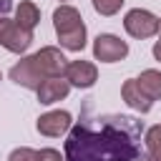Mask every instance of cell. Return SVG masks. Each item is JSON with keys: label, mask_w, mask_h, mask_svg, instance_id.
Returning a JSON list of instances; mask_svg holds the SVG:
<instances>
[{"label": "cell", "mask_w": 161, "mask_h": 161, "mask_svg": "<svg viewBox=\"0 0 161 161\" xmlns=\"http://www.w3.org/2000/svg\"><path fill=\"white\" fill-rule=\"evenodd\" d=\"M143 133V121L136 116H91V103H86L80 121L68 131L63 156L65 161H141Z\"/></svg>", "instance_id": "6da1fadb"}, {"label": "cell", "mask_w": 161, "mask_h": 161, "mask_svg": "<svg viewBox=\"0 0 161 161\" xmlns=\"http://www.w3.org/2000/svg\"><path fill=\"white\" fill-rule=\"evenodd\" d=\"M53 28H55L58 43L65 50L80 53L86 48V23L73 5H58L53 10Z\"/></svg>", "instance_id": "7a4b0ae2"}, {"label": "cell", "mask_w": 161, "mask_h": 161, "mask_svg": "<svg viewBox=\"0 0 161 161\" xmlns=\"http://www.w3.org/2000/svg\"><path fill=\"white\" fill-rule=\"evenodd\" d=\"M123 28L131 38H138V40H146V38H153L158 35V18L151 13V10H143V8H133L126 13L123 18Z\"/></svg>", "instance_id": "3957f363"}, {"label": "cell", "mask_w": 161, "mask_h": 161, "mask_svg": "<svg viewBox=\"0 0 161 161\" xmlns=\"http://www.w3.org/2000/svg\"><path fill=\"white\" fill-rule=\"evenodd\" d=\"M128 55V43L113 33H98L93 40V58L101 63H118Z\"/></svg>", "instance_id": "277c9868"}, {"label": "cell", "mask_w": 161, "mask_h": 161, "mask_svg": "<svg viewBox=\"0 0 161 161\" xmlns=\"http://www.w3.org/2000/svg\"><path fill=\"white\" fill-rule=\"evenodd\" d=\"M33 43V33L20 28L15 20H8L5 15H0V45L10 53H25Z\"/></svg>", "instance_id": "5b68a950"}, {"label": "cell", "mask_w": 161, "mask_h": 161, "mask_svg": "<svg viewBox=\"0 0 161 161\" xmlns=\"http://www.w3.org/2000/svg\"><path fill=\"white\" fill-rule=\"evenodd\" d=\"M8 75H10L13 83H18V86H23V88H28V91H38V88L43 86V80H48V78L40 73V68H38V63H35V55L20 58V60L10 68Z\"/></svg>", "instance_id": "8992f818"}, {"label": "cell", "mask_w": 161, "mask_h": 161, "mask_svg": "<svg viewBox=\"0 0 161 161\" xmlns=\"http://www.w3.org/2000/svg\"><path fill=\"white\" fill-rule=\"evenodd\" d=\"M35 55V63L40 68V73L45 78H65V70H68V58L60 53V48L55 45H45L40 48Z\"/></svg>", "instance_id": "52a82bcc"}, {"label": "cell", "mask_w": 161, "mask_h": 161, "mask_svg": "<svg viewBox=\"0 0 161 161\" xmlns=\"http://www.w3.org/2000/svg\"><path fill=\"white\" fill-rule=\"evenodd\" d=\"M70 126H73V118H70L68 111H48V113H43V116L38 118V123H35L38 133H43V136H48V138H58V136L68 133Z\"/></svg>", "instance_id": "ba28073f"}, {"label": "cell", "mask_w": 161, "mask_h": 161, "mask_svg": "<svg viewBox=\"0 0 161 161\" xmlns=\"http://www.w3.org/2000/svg\"><path fill=\"white\" fill-rule=\"evenodd\" d=\"M65 80L75 88H91L96 86L98 80V68L91 63V60H70L68 63V70H65Z\"/></svg>", "instance_id": "9c48e42d"}, {"label": "cell", "mask_w": 161, "mask_h": 161, "mask_svg": "<svg viewBox=\"0 0 161 161\" xmlns=\"http://www.w3.org/2000/svg\"><path fill=\"white\" fill-rule=\"evenodd\" d=\"M35 93H38V101L43 106H53L70 93V83L65 78H48V80H43V86Z\"/></svg>", "instance_id": "30bf717a"}, {"label": "cell", "mask_w": 161, "mask_h": 161, "mask_svg": "<svg viewBox=\"0 0 161 161\" xmlns=\"http://www.w3.org/2000/svg\"><path fill=\"white\" fill-rule=\"evenodd\" d=\"M121 98H123L133 111H138V113H148L151 106H153V101L141 91V86H138L136 78H128V80L121 86Z\"/></svg>", "instance_id": "8fae6325"}, {"label": "cell", "mask_w": 161, "mask_h": 161, "mask_svg": "<svg viewBox=\"0 0 161 161\" xmlns=\"http://www.w3.org/2000/svg\"><path fill=\"white\" fill-rule=\"evenodd\" d=\"M15 23L20 25V28H25V30H35V25L40 23V10H38V5L35 3H30V0H23L20 5H15Z\"/></svg>", "instance_id": "7c38bea8"}, {"label": "cell", "mask_w": 161, "mask_h": 161, "mask_svg": "<svg viewBox=\"0 0 161 161\" xmlns=\"http://www.w3.org/2000/svg\"><path fill=\"white\" fill-rule=\"evenodd\" d=\"M141 161H161V123L146 128L143 133V156Z\"/></svg>", "instance_id": "4fadbf2b"}, {"label": "cell", "mask_w": 161, "mask_h": 161, "mask_svg": "<svg viewBox=\"0 0 161 161\" xmlns=\"http://www.w3.org/2000/svg\"><path fill=\"white\" fill-rule=\"evenodd\" d=\"M136 80H138L141 91H143L151 101H161V70L148 68V70H143Z\"/></svg>", "instance_id": "5bb4252c"}, {"label": "cell", "mask_w": 161, "mask_h": 161, "mask_svg": "<svg viewBox=\"0 0 161 161\" xmlns=\"http://www.w3.org/2000/svg\"><path fill=\"white\" fill-rule=\"evenodd\" d=\"M91 3H93V10H96L98 15L111 18V15H116V13L123 8L126 0H91Z\"/></svg>", "instance_id": "9a60e30c"}, {"label": "cell", "mask_w": 161, "mask_h": 161, "mask_svg": "<svg viewBox=\"0 0 161 161\" xmlns=\"http://www.w3.org/2000/svg\"><path fill=\"white\" fill-rule=\"evenodd\" d=\"M8 161H38V151L35 148H28V146H20V148H13Z\"/></svg>", "instance_id": "2e32d148"}, {"label": "cell", "mask_w": 161, "mask_h": 161, "mask_svg": "<svg viewBox=\"0 0 161 161\" xmlns=\"http://www.w3.org/2000/svg\"><path fill=\"white\" fill-rule=\"evenodd\" d=\"M38 161H65V156H60V151H55V148H40Z\"/></svg>", "instance_id": "e0dca14e"}, {"label": "cell", "mask_w": 161, "mask_h": 161, "mask_svg": "<svg viewBox=\"0 0 161 161\" xmlns=\"http://www.w3.org/2000/svg\"><path fill=\"white\" fill-rule=\"evenodd\" d=\"M10 10H13V0H0V15H5Z\"/></svg>", "instance_id": "ac0fdd59"}, {"label": "cell", "mask_w": 161, "mask_h": 161, "mask_svg": "<svg viewBox=\"0 0 161 161\" xmlns=\"http://www.w3.org/2000/svg\"><path fill=\"white\" fill-rule=\"evenodd\" d=\"M153 58H156V60H161V40H156V43H153Z\"/></svg>", "instance_id": "d6986e66"}, {"label": "cell", "mask_w": 161, "mask_h": 161, "mask_svg": "<svg viewBox=\"0 0 161 161\" xmlns=\"http://www.w3.org/2000/svg\"><path fill=\"white\" fill-rule=\"evenodd\" d=\"M158 40H161V18H158Z\"/></svg>", "instance_id": "ffe728a7"}, {"label": "cell", "mask_w": 161, "mask_h": 161, "mask_svg": "<svg viewBox=\"0 0 161 161\" xmlns=\"http://www.w3.org/2000/svg\"><path fill=\"white\" fill-rule=\"evenodd\" d=\"M60 5H68V0H60Z\"/></svg>", "instance_id": "44dd1931"}, {"label": "cell", "mask_w": 161, "mask_h": 161, "mask_svg": "<svg viewBox=\"0 0 161 161\" xmlns=\"http://www.w3.org/2000/svg\"><path fill=\"white\" fill-rule=\"evenodd\" d=\"M0 78H3V73H0Z\"/></svg>", "instance_id": "7402d4cb"}]
</instances>
